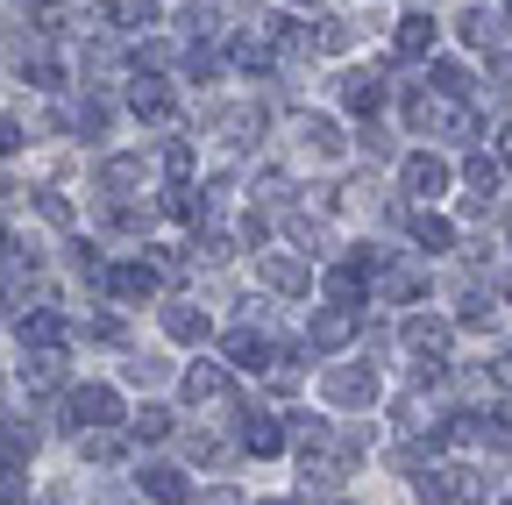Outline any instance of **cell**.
I'll use <instances>...</instances> for the list:
<instances>
[{
    "label": "cell",
    "instance_id": "obj_1",
    "mask_svg": "<svg viewBox=\"0 0 512 505\" xmlns=\"http://www.w3.org/2000/svg\"><path fill=\"white\" fill-rule=\"evenodd\" d=\"M64 413H72V427H86V434H93V427H114V420H121V399H114L107 385H79Z\"/></svg>",
    "mask_w": 512,
    "mask_h": 505
},
{
    "label": "cell",
    "instance_id": "obj_2",
    "mask_svg": "<svg viewBox=\"0 0 512 505\" xmlns=\"http://www.w3.org/2000/svg\"><path fill=\"white\" fill-rule=\"evenodd\" d=\"M242 449H256V456H278V449H285V427H278L264 406H242Z\"/></svg>",
    "mask_w": 512,
    "mask_h": 505
},
{
    "label": "cell",
    "instance_id": "obj_3",
    "mask_svg": "<svg viewBox=\"0 0 512 505\" xmlns=\"http://www.w3.org/2000/svg\"><path fill=\"white\" fill-rule=\"evenodd\" d=\"M406 349L427 356L420 370H441V356H448V328H441V321H406Z\"/></svg>",
    "mask_w": 512,
    "mask_h": 505
},
{
    "label": "cell",
    "instance_id": "obj_4",
    "mask_svg": "<svg viewBox=\"0 0 512 505\" xmlns=\"http://www.w3.org/2000/svg\"><path fill=\"white\" fill-rule=\"evenodd\" d=\"M107 292L114 299H150L157 292V264H114L107 271Z\"/></svg>",
    "mask_w": 512,
    "mask_h": 505
},
{
    "label": "cell",
    "instance_id": "obj_5",
    "mask_svg": "<svg viewBox=\"0 0 512 505\" xmlns=\"http://www.w3.org/2000/svg\"><path fill=\"white\" fill-rule=\"evenodd\" d=\"M349 335H356V313H349V306H328V313L313 321V335H306V342H313V349H342Z\"/></svg>",
    "mask_w": 512,
    "mask_h": 505
},
{
    "label": "cell",
    "instance_id": "obj_6",
    "mask_svg": "<svg viewBox=\"0 0 512 505\" xmlns=\"http://www.w3.org/2000/svg\"><path fill=\"white\" fill-rule=\"evenodd\" d=\"M441 185H448V164H441V157H406V193L434 200Z\"/></svg>",
    "mask_w": 512,
    "mask_h": 505
},
{
    "label": "cell",
    "instance_id": "obj_7",
    "mask_svg": "<svg viewBox=\"0 0 512 505\" xmlns=\"http://www.w3.org/2000/svg\"><path fill=\"white\" fill-rule=\"evenodd\" d=\"M22 342H29V349H57V342H64V321H57L50 306H29V313H22Z\"/></svg>",
    "mask_w": 512,
    "mask_h": 505
},
{
    "label": "cell",
    "instance_id": "obj_8",
    "mask_svg": "<svg viewBox=\"0 0 512 505\" xmlns=\"http://www.w3.org/2000/svg\"><path fill=\"white\" fill-rule=\"evenodd\" d=\"M342 100H349L356 114H377V100H384V72H349V79H342Z\"/></svg>",
    "mask_w": 512,
    "mask_h": 505
},
{
    "label": "cell",
    "instance_id": "obj_9",
    "mask_svg": "<svg viewBox=\"0 0 512 505\" xmlns=\"http://www.w3.org/2000/svg\"><path fill=\"white\" fill-rule=\"evenodd\" d=\"M143 491H150L157 505H185V470H171V463H150V470H143Z\"/></svg>",
    "mask_w": 512,
    "mask_h": 505
},
{
    "label": "cell",
    "instance_id": "obj_10",
    "mask_svg": "<svg viewBox=\"0 0 512 505\" xmlns=\"http://www.w3.org/2000/svg\"><path fill=\"white\" fill-rule=\"evenodd\" d=\"M114 29H157V0H107L100 8Z\"/></svg>",
    "mask_w": 512,
    "mask_h": 505
},
{
    "label": "cell",
    "instance_id": "obj_11",
    "mask_svg": "<svg viewBox=\"0 0 512 505\" xmlns=\"http://www.w3.org/2000/svg\"><path fill=\"white\" fill-rule=\"evenodd\" d=\"M128 185H143V164H136V157H107V164H100V193L121 200Z\"/></svg>",
    "mask_w": 512,
    "mask_h": 505
},
{
    "label": "cell",
    "instance_id": "obj_12",
    "mask_svg": "<svg viewBox=\"0 0 512 505\" xmlns=\"http://www.w3.org/2000/svg\"><path fill=\"white\" fill-rule=\"evenodd\" d=\"M328 399L363 406V399H377V377H363V370H335V377H328Z\"/></svg>",
    "mask_w": 512,
    "mask_h": 505
},
{
    "label": "cell",
    "instance_id": "obj_13",
    "mask_svg": "<svg viewBox=\"0 0 512 505\" xmlns=\"http://www.w3.org/2000/svg\"><path fill=\"white\" fill-rule=\"evenodd\" d=\"M228 356H235V370H264V363H271V342L249 335V328H235V335H228Z\"/></svg>",
    "mask_w": 512,
    "mask_h": 505
},
{
    "label": "cell",
    "instance_id": "obj_14",
    "mask_svg": "<svg viewBox=\"0 0 512 505\" xmlns=\"http://www.w3.org/2000/svg\"><path fill=\"white\" fill-rule=\"evenodd\" d=\"M228 65H235V72H271V43H264V36H235V43H228Z\"/></svg>",
    "mask_w": 512,
    "mask_h": 505
},
{
    "label": "cell",
    "instance_id": "obj_15",
    "mask_svg": "<svg viewBox=\"0 0 512 505\" xmlns=\"http://www.w3.org/2000/svg\"><path fill=\"white\" fill-rule=\"evenodd\" d=\"M228 392V370L221 363H192L185 370V399H221Z\"/></svg>",
    "mask_w": 512,
    "mask_h": 505
},
{
    "label": "cell",
    "instance_id": "obj_16",
    "mask_svg": "<svg viewBox=\"0 0 512 505\" xmlns=\"http://www.w3.org/2000/svg\"><path fill=\"white\" fill-rule=\"evenodd\" d=\"M128 107H136L143 121H171V93L157 79H136V93H128Z\"/></svg>",
    "mask_w": 512,
    "mask_h": 505
},
{
    "label": "cell",
    "instance_id": "obj_17",
    "mask_svg": "<svg viewBox=\"0 0 512 505\" xmlns=\"http://www.w3.org/2000/svg\"><path fill=\"white\" fill-rule=\"evenodd\" d=\"M164 335H171V342H200V335H207V313H192V306H164Z\"/></svg>",
    "mask_w": 512,
    "mask_h": 505
},
{
    "label": "cell",
    "instance_id": "obj_18",
    "mask_svg": "<svg viewBox=\"0 0 512 505\" xmlns=\"http://www.w3.org/2000/svg\"><path fill=\"white\" fill-rule=\"evenodd\" d=\"M427 50H434V22L427 15H406L399 22V57H427Z\"/></svg>",
    "mask_w": 512,
    "mask_h": 505
},
{
    "label": "cell",
    "instance_id": "obj_19",
    "mask_svg": "<svg viewBox=\"0 0 512 505\" xmlns=\"http://www.w3.org/2000/svg\"><path fill=\"white\" fill-rule=\"evenodd\" d=\"M264 278H271V285H278V292H306V285H313V278H306V264H299V257H264Z\"/></svg>",
    "mask_w": 512,
    "mask_h": 505
},
{
    "label": "cell",
    "instance_id": "obj_20",
    "mask_svg": "<svg viewBox=\"0 0 512 505\" xmlns=\"http://www.w3.org/2000/svg\"><path fill=\"white\" fill-rule=\"evenodd\" d=\"M22 377H29V385H57V377H64V349H36L22 363Z\"/></svg>",
    "mask_w": 512,
    "mask_h": 505
},
{
    "label": "cell",
    "instance_id": "obj_21",
    "mask_svg": "<svg viewBox=\"0 0 512 505\" xmlns=\"http://www.w3.org/2000/svg\"><path fill=\"white\" fill-rule=\"evenodd\" d=\"M128 434H136V441H164V434H171V413H164V406H143L136 420H128Z\"/></svg>",
    "mask_w": 512,
    "mask_h": 505
},
{
    "label": "cell",
    "instance_id": "obj_22",
    "mask_svg": "<svg viewBox=\"0 0 512 505\" xmlns=\"http://www.w3.org/2000/svg\"><path fill=\"white\" fill-rule=\"evenodd\" d=\"M328 299H342V306H356V299H363V264H342V271L328 278Z\"/></svg>",
    "mask_w": 512,
    "mask_h": 505
},
{
    "label": "cell",
    "instance_id": "obj_23",
    "mask_svg": "<svg viewBox=\"0 0 512 505\" xmlns=\"http://www.w3.org/2000/svg\"><path fill=\"white\" fill-rule=\"evenodd\" d=\"M413 242L420 249H448V221L441 214H413Z\"/></svg>",
    "mask_w": 512,
    "mask_h": 505
},
{
    "label": "cell",
    "instance_id": "obj_24",
    "mask_svg": "<svg viewBox=\"0 0 512 505\" xmlns=\"http://www.w3.org/2000/svg\"><path fill=\"white\" fill-rule=\"evenodd\" d=\"M306 150H320V157H335V150H342V136H335V121H306Z\"/></svg>",
    "mask_w": 512,
    "mask_h": 505
},
{
    "label": "cell",
    "instance_id": "obj_25",
    "mask_svg": "<svg viewBox=\"0 0 512 505\" xmlns=\"http://www.w3.org/2000/svg\"><path fill=\"white\" fill-rule=\"evenodd\" d=\"M86 456H93V463H114V456H121V434L93 427V434H86Z\"/></svg>",
    "mask_w": 512,
    "mask_h": 505
},
{
    "label": "cell",
    "instance_id": "obj_26",
    "mask_svg": "<svg viewBox=\"0 0 512 505\" xmlns=\"http://www.w3.org/2000/svg\"><path fill=\"white\" fill-rule=\"evenodd\" d=\"M0 449H8V456H36V434L29 427H0Z\"/></svg>",
    "mask_w": 512,
    "mask_h": 505
},
{
    "label": "cell",
    "instance_id": "obj_27",
    "mask_svg": "<svg viewBox=\"0 0 512 505\" xmlns=\"http://www.w3.org/2000/svg\"><path fill=\"white\" fill-rule=\"evenodd\" d=\"M463 43H498V22L491 15H463Z\"/></svg>",
    "mask_w": 512,
    "mask_h": 505
},
{
    "label": "cell",
    "instance_id": "obj_28",
    "mask_svg": "<svg viewBox=\"0 0 512 505\" xmlns=\"http://www.w3.org/2000/svg\"><path fill=\"white\" fill-rule=\"evenodd\" d=\"M164 171L185 178V171H192V143H171V150H164Z\"/></svg>",
    "mask_w": 512,
    "mask_h": 505
},
{
    "label": "cell",
    "instance_id": "obj_29",
    "mask_svg": "<svg viewBox=\"0 0 512 505\" xmlns=\"http://www.w3.org/2000/svg\"><path fill=\"white\" fill-rule=\"evenodd\" d=\"M36 207H43V221H57V228H64V221H72V207H64V200H57V193H43V200H36Z\"/></svg>",
    "mask_w": 512,
    "mask_h": 505
},
{
    "label": "cell",
    "instance_id": "obj_30",
    "mask_svg": "<svg viewBox=\"0 0 512 505\" xmlns=\"http://www.w3.org/2000/svg\"><path fill=\"white\" fill-rule=\"evenodd\" d=\"M15 150H22V129H15L8 114H0V157H15Z\"/></svg>",
    "mask_w": 512,
    "mask_h": 505
},
{
    "label": "cell",
    "instance_id": "obj_31",
    "mask_svg": "<svg viewBox=\"0 0 512 505\" xmlns=\"http://www.w3.org/2000/svg\"><path fill=\"white\" fill-rule=\"evenodd\" d=\"M200 505H242V498H235V491H228V484H221V491H207V498H200Z\"/></svg>",
    "mask_w": 512,
    "mask_h": 505
},
{
    "label": "cell",
    "instance_id": "obj_32",
    "mask_svg": "<svg viewBox=\"0 0 512 505\" xmlns=\"http://www.w3.org/2000/svg\"><path fill=\"white\" fill-rule=\"evenodd\" d=\"M0 264H15V235L8 228H0Z\"/></svg>",
    "mask_w": 512,
    "mask_h": 505
},
{
    "label": "cell",
    "instance_id": "obj_33",
    "mask_svg": "<svg viewBox=\"0 0 512 505\" xmlns=\"http://www.w3.org/2000/svg\"><path fill=\"white\" fill-rule=\"evenodd\" d=\"M498 157H505V171H512V129H498Z\"/></svg>",
    "mask_w": 512,
    "mask_h": 505
},
{
    "label": "cell",
    "instance_id": "obj_34",
    "mask_svg": "<svg viewBox=\"0 0 512 505\" xmlns=\"http://www.w3.org/2000/svg\"><path fill=\"white\" fill-rule=\"evenodd\" d=\"M264 505H292V498H264Z\"/></svg>",
    "mask_w": 512,
    "mask_h": 505
},
{
    "label": "cell",
    "instance_id": "obj_35",
    "mask_svg": "<svg viewBox=\"0 0 512 505\" xmlns=\"http://www.w3.org/2000/svg\"><path fill=\"white\" fill-rule=\"evenodd\" d=\"M505 15H512V0H505Z\"/></svg>",
    "mask_w": 512,
    "mask_h": 505
}]
</instances>
